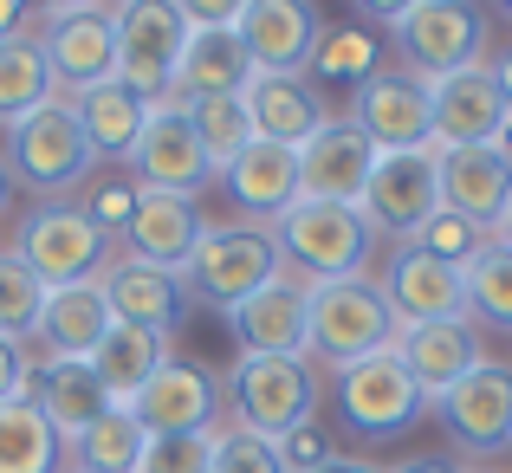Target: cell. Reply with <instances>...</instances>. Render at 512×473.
<instances>
[{"label":"cell","mask_w":512,"mask_h":473,"mask_svg":"<svg viewBox=\"0 0 512 473\" xmlns=\"http://www.w3.org/2000/svg\"><path fill=\"white\" fill-rule=\"evenodd\" d=\"M325 473H389V467H370V461H344V454H338V461H331Z\"/></svg>","instance_id":"obj_49"},{"label":"cell","mask_w":512,"mask_h":473,"mask_svg":"<svg viewBox=\"0 0 512 473\" xmlns=\"http://www.w3.org/2000/svg\"><path fill=\"white\" fill-rule=\"evenodd\" d=\"M26 383H33V357H26V344L0 337V402H20Z\"/></svg>","instance_id":"obj_44"},{"label":"cell","mask_w":512,"mask_h":473,"mask_svg":"<svg viewBox=\"0 0 512 473\" xmlns=\"http://www.w3.org/2000/svg\"><path fill=\"white\" fill-rule=\"evenodd\" d=\"M273 448H279V467H286V473H325L331 461H338V454H331V435H325L318 422H305V428H292V435H279Z\"/></svg>","instance_id":"obj_43"},{"label":"cell","mask_w":512,"mask_h":473,"mask_svg":"<svg viewBox=\"0 0 512 473\" xmlns=\"http://www.w3.org/2000/svg\"><path fill=\"white\" fill-rule=\"evenodd\" d=\"M111 299H104L98 279H85V286H59L46 292V305H39V324L33 337L46 344V357H78L85 363L91 350L104 344V331H111Z\"/></svg>","instance_id":"obj_28"},{"label":"cell","mask_w":512,"mask_h":473,"mask_svg":"<svg viewBox=\"0 0 512 473\" xmlns=\"http://www.w3.org/2000/svg\"><path fill=\"white\" fill-rule=\"evenodd\" d=\"M52 98H59V85H52V65L39 52V39H26V33L0 39V124H20V117H33Z\"/></svg>","instance_id":"obj_33"},{"label":"cell","mask_w":512,"mask_h":473,"mask_svg":"<svg viewBox=\"0 0 512 473\" xmlns=\"http://www.w3.org/2000/svg\"><path fill=\"white\" fill-rule=\"evenodd\" d=\"M273 240L286 273H299L305 286H325V279H363L376 227L363 221V208H344V201H292L273 221Z\"/></svg>","instance_id":"obj_1"},{"label":"cell","mask_w":512,"mask_h":473,"mask_svg":"<svg viewBox=\"0 0 512 473\" xmlns=\"http://www.w3.org/2000/svg\"><path fill=\"white\" fill-rule=\"evenodd\" d=\"M363 221L383 227L396 240H415L428 221L441 214V175H435V150H396L376 156L370 188H363Z\"/></svg>","instance_id":"obj_13"},{"label":"cell","mask_w":512,"mask_h":473,"mask_svg":"<svg viewBox=\"0 0 512 473\" xmlns=\"http://www.w3.org/2000/svg\"><path fill=\"white\" fill-rule=\"evenodd\" d=\"M13 253L33 266V279H39L46 292L85 286V279H98L104 266H111V240H104L98 227L85 221V208H65V201H46V208L26 214Z\"/></svg>","instance_id":"obj_8"},{"label":"cell","mask_w":512,"mask_h":473,"mask_svg":"<svg viewBox=\"0 0 512 473\" xmlns=\"http://www.w3.org/2000/svg\"><path fill=\"white\" fill-rule=\"evenodd\" d=\"M13 175H20L26 188H39V195H72V188H85V175L98 169V156H91L85 143V124H78L72 98H52L39 104L33 117H20L13 124Z\"/></svg>","instance_id":"obj_7"},{"label":"cell","mask_w":512,"mask_h":473,"mask_svg":"<svg viewBox=\"0 0 512 473\" xmlns=\"http://www.w3.org/2000/svg\"><path fill=\"white\" fill-rule=\"evenodd\" d=\"M175 7H182L188 26H234V13H240V7H208V0H175Z\"/></svg>","instance_id":"obj_45"},{"label":"cell","mask_w":512,"mask_h":473,"mask_svg":"<svg viewBox=\"0 0 512 473\" xmlns=\"http://www.w3.org/2000/svg\"><path fill=\"white\" fill-rule=\"evenodd\" d=\"M350 124L376 143V156L435 150V98L415 72H376L350 98Z\"/></svg>","instance_id":"obj_11"},{"label":"cell","mask_w":512,"mask_h":473,"mask_svg":"<svg viewBox=\"0 0 512 473\" xmlns=\"http://www.w3.org/2000/svg\"><path fill=\"white\" fill-rule=\"evenodd\" d=\"M396 357L409 363L415 389H422L428 402H441L467 370L487 363V350H480L474 318H448V324H409V331L396 337Z\"/></svg>","instance_id":"obj_24"},{"label":"cell","mask_w":512,"mask_h":473,"mask_svg":"<svg viewBox=\"0 0 512 473\" xmlns=\"http://www.w3.org/2000/svg\"><path fill=\"white\" fill-rule=\"evenodd\" d=\"M234 33H240V46H247L253 72L305 78L325 20H318V7H305V0H240Z\"/></svg>","instance_id":"obj_14"},{"label":"cell","mask_w":512,"mask_h":473,"mask_svg":"<svg viewBox=\"0 0 512 473\" xmlns=\"http://www.w3.org/2000/svg\"><path fill=\"white\" fill-rule=\"evenodd\" d=\"M59 91H91L117 78V7L78 0V7H46V39H39Z\"/></svg>","instance_id":"obj_10"},{"label":"cell","mask_w":512,"mask_h":473,"mask_svg":"<svg viewBox=\"0 0 512 473\" xmlns=\"http://www.w3.org/2000/svg\"><path fill=\"white\" fill-rule=\"evenodd\" d=\"M59 448L52 422L33 402H0V473H59Z\"/></svg>","instance_id":"obj_34"},{"label":"cell","mask_w":512,"mask_h":473,"mask_svg":"<svg viewBox=\"0 0 512 473\" xmlns=\"http://www.w3.org/2000/svg\"><path fill=\"white\" fill-rule=\"evenodd\" d=\"M130 415L143 422V435H201V428L221 422V383H214L201 363L169 357L163 370L137 389Z\"/></svg>","instance_id":"obj_17"},{"label":"cell","mask_w":512,"mask_h":473,"mask_svg":"<svg viewBox=\"0 0 512 473\" xmlns=\"http://www.w3.org/2000/svg\"><path fill=\"white\" fill-rule=\"evenodd\" d=\"M188 46V20L175 0H130L117 7V78L143 104H175V65Z\"/></svg>","instance_id":"obj_6"},{"label":"cell","mask_w":512,"mask_h":473,"mask_svg":"<svg viewBox=\"0 0 512 473\" xmlns=\"http://www.w3.org/2000/svg\"><path fill=\"white\" fill-rule=\"evenodd\" d=\"M383 299H389V312H396V324L409 331V324H448V318H467V286H461V273L454 266H441V260H428V253H415V247H396L389 253V266H383Z\"/></svg>","instance_id":"obj_20"},{"label":"cell","mask_w":512,"mask_h":473,"mask_svg":"<svg viewBox=\"0 0 512 473\" xmlns=\"http://www.w3.org/2000/svg\"><path fill=\"white\" fill-rule=\"evenodd\" d=\"M422 409H428V396L415 389L409 363H402L396 350H376V357L338 370V415H344L350 435H370V441L402 435Z\"/></svg>","instance_id":"obj_9"},{"label":"cell","mask_w":512,"mask_h":473,"mask_svg":"<svg viewBox=\"0 0 512 473\" xmlns=\"http://www.w3.org/2000/svg\"><path fill=\"white\" fill-rule=\"evenodd\" d=\"M227 402H234L247 435H292L318 415V363L312 357H240L227 370Z\"/></svg>","instance_id":"obj_4"},{"label":"cell","mask_w":512,"mask_h":473,"mask_svg":"<svg viewBox=\"0 0 512 473\" xmlns=\"http://www.w3.org/2000/svg\"><path fill=\"white\" fill-rule=\"evenodd\" d=\"M428 98H435V150H480V143H500V130L512 124L493 65H467L454 78H435Z\"/></svg>","instance_id":"obj_16"},{"label":"cell","mask_w":512,"mask_h":473,"mask_svg":"<svg viewBox=\"0 0 512 473\" xmlns=\"http://www.w3.org/2000/svg\"><path fill=\"white\" fill-rule=\"evenodd\" d=\"M182 111H188V124H195L201 150H208V162H214V175L253 143V117H247L240 98H201V104H182Z\"/></svg>","instance_id":"obj_37"},{"label":"cell","mask_w":512,"mask_h":473,"mask_svg":"<svg viewBox=\"0 0 512 473\" xmlns=\"http://www.w3.org/2000/svg\"><path fill=\"white\" fill-rule=\"evenodd\" d=\"M20 20H26V7H20V0H0V39H13V33H20Z\"/></svg>","instance_id":"obj_47"},{"label":"cell","mask_w":512,"mask_h":473,"mask_svg":"<svg viewBox=\"0 0 512 473\" xmlns=\"http://www.w3.org/2000/svg\"><path fill=\"white\" fill-rule=\"evenodd\" d=\"M389 473H461V467L441 461V454H422V461H402V467H389Z\"/></svg>","instance_id":"obj_46"},{"label":"cell","mask_w":512,"mask_h":473,"mask_svg":"<svg viewBox=\"0 0 512 473\" xmlns=\"http://www.w3.org/2000/svg\"><path fill=\"white\" fill-rule=\"evenodd\" d=\"M435 415H441V428L474 454L512 448V363L487 357L480 370H467L461 383L435 402Z\"/></svg>","instance_id":"obj_18"},{"label":"cell","mask_w":512,"mask_h":473,"mask_svg":"<svg viewBox=\"0 0 512 473\" xmlns=\"http://www.w3.org/2000/svg\"><path fill=\"white\" fill-rule=\"evenodd\" d=\"M143 448H150V435H143V422L130 409H104L85 435L65 441L72 473H137L143 467Z\"/></svg>","instance_id":"obj_32"},{"label":"cell","mask_w":512,"mask_h":473,"mask_svg":"<svg viewBox=\"0 0 512 473\" xmlns=\"http://www.w3.org/2000/svg\"><path fill=\"white\" fill-rule=\"evenodd\" d=\"M39 305H46V286L33 279V266H26L13 247H0V337L26 344L33 324H39Z\"/></svg>","instance_id":"obj_38"},{"label":"cell","mask_w":512,"mask_h":473,"mask_svg":"<svg viewBox=\"0 0 512 473\" xmlns=\"http://www.w3.org/2000/svg\"><path fill=\"white\" fill-rule=\"evenodd\" d=\"M253 117V137L260 143H286V150H305L318 130L331 124L325 98H318L312 78H273V72H253V85L240 91Z\"/></svg>","instance_id":"obj_25"},{"label":"cell","mask_w":512,"mask_h":473,"mask_svg":"<svg viewBox=\"0 0 512 473\" xmlns=\"http://www.w3.org/2000/svg\"><path fill=\"white\" fill-rule=\"evenodd\" d=\"M305 318H312V286L286 273L247 305H234L227 331H234L240 357H305Z\"/></svg>","instance_id":"obj_19"},{"label":"cell","mask_w":512,"mask_h":473,"mask_svg":"<svg viewBox=\"0 0 512 473\" xmlns=\"http://www.w3.org/2000/svg\"><path fill=\"white\" fill-rule=\"evenodd\" d=\"M98 286H104V299H111V318L117 324H137V331H156V337H169L175 318H182V305H188L182 273L150 266V260H137V253L111 260L98 273Z\"/></svg>","instance_id":"obj_22"},{"label":"cell","mask_w":512,"mask_h":473,"mask_svg":"<svg viewBox=\"0 0 512 473\" xmlns=\"http://www.w3.org/2000/svg\"><path fill=\"white\" fill-rule=\"evenodd\" d=\"M487 240H493L487 227H474V221H461V214L441 208L435 221H428L415 240H402V247H415V253H428V260H441V266H454V273H461L467 260H480V247H487Z\"/></svg>","instance_id":"obj_39"},{"label":"cell","mask_w":512,"mask_h":473,"mask_svg":"<svg viewBox=\"0 0 512 473\" xmlns=\"http://www.w3.org/2000/svg\"><path fill=\"white\" fill-rule=\"evenodd\" d=\"M273 279H286L273 227H208L195 247V260L182 266V286H195L214 312H234L253 292H266Z\"/></svg>","instance_id":"obj_5"},{"label":"cell","mask_w":512,"mask_h":473,"mask_svg":"<svg viewBox=\"0 0 512 473\" xmlns=\"http://www.w3.org/2000/svg\"><path fill=\"white\" fill-rule=\"evenodd\" d=\"M221 188L234 195L240 214H253V227H273L292 201H305V188H299V150L253 137L247 150L221 169Z\"/></svg>","instance_id":"obj_23"},{"label":"cell","mask_w":512,"mask_h":473,"mask_svg":"<svg viewBox=\"0 0 512 473\" xmlns=\"http://www.w3.org/2000/svg\"><path fill=\"white\" fill-rule=\"evenodd\" d=\"M72 111H78V124H85V143H91L98 162H130L143 124H150V104H143L124 78H104V85L78 91Z\"/></svg>","instance_id":"obj_30"},{"label":"cell","mask_w":512,"mask_h":473,"mask_svg":"<svg viewBox=\"0 0 512 473\" xmlns=\"http://www.w3.org/2000/svg\"><path fill=\"white\" fill-rule=\"evenodd\" d=\"M0 214H7V169H0Z\"/></svg>","instance_id":"obj_51"},{"label":"cell","mask_w":512,"mask_h":473,"mask_svg":"<svg viewBox=\"0 0 512 473\" xmlns=\"http://www.w3.org/2000/svg\"><path fill=\"white\" fill-rule=\"evenodd\" d=\"M130 182L150 188V195H188V201L214 182V162L201 150V137H195L182 104H156L150 111L137 150H130Z\"/></svg>","instance_id":"obj_12"},{"label":"cell","mask_w":512,"mask_h":473,"mask_svg":"<svg viewBox=\"0 0 512 473\" xmlns=\"http://www.w3.org/2000/svg\"><path fill=\"white\" fill-rule=\"evenodd\" d=\"M493 240H500V247L512 253V214H506V221H500V234H493Z\"/></svg>","instance_id":"obj_50"},{"label":"cell","mask_w":512,"mask_h":473,"mask_svg":"<svg viewBox=\"0 0 512 473\" xmlns=\"http://www.w3.org/2000/svg\"><path fill=\"white\" fill-rule=\"evenodd\" d=\"M461 286H467V318H487L500 331H512V253L500 240H487L480 260L461 266Z\"/></svg>","instance_id":"obj_35"},{"label":"cell","mask_w":512,"mask_h":473,"mask_svg":"<svg viewBox=\"0 0 512 473\" xmlns=\"http://www.w3.org/2000/svg\"><path fill=\"white\" fill-rule=\"evenodd\" d=\"M305 72L331 78V85H363V78H376L383 72V65H376V33L370 26H325Z\"/></svg>","instance_id":"obj_36"},{"label":"cell","mask_w":512,"mask_h":473,"mask_svg":"<svg viewBox=\"0 0 512 473\" xmlns=\"http://www.w3.org/2000/svg\"><path fill=\"white\" fill-rule=\"evenodd\" d=\"M396 337L402 324L376 279H325V286H312V318H305V357L312 363L350 370V363L376 357V350H396Z\"/></svg>","instance_id":"obj_2"},{"label":"cell","mask_w":512,"mask_h":473,"mask_svg":"<svg viewBox=\"0 0 512 473\" xmlns=\"http://www.w3.org/2000/svg\"><path fill=\"white\" fill-rule=\"evenodd\" d=\"M201 234H208V221H201V208H195L188 195H150V188H143L137 221H130V234H124V240H130V253H137V260L182 273V266L195 260Z\"/></svg>","instance_id":"obj_29"},{"label":"cell","mask_w":512,"mask_h":473,"mask_svg":"<svg viewBox=\"0 0 512 473\" xmlns=\"http://www.w3.org/2000/svg\"><path fill=\"white\" fill-rule=\"evenodd\" d=\"M85 363H91V376L104 383V396H111L117 409H130V402H137V389L169 363V337L137 331V324H111V331H104V344L91 350Z\"/></svg>","instance_id":"obj_31"},{"label":"cell","mask_w":512,"mask_h":473,"mask_svg":"<svg viewBox=\"0 0 512 473\" xmlns=\"http://www.w3.org/2000/svg\"><path fill=\"white\" fill-rule=\"evenodd\" d=\"M214 454H221L214 428H201V435H150L137 473H214Z\"/></svg>","instance_id":"obj_40"},{"label":"cell","mask_w":512,"mask_h":473,"mask_svg":"<svg viewBox=\"0 0 512 473\" xmlns=\"http://www.w3.org/2000/svg\"><path fill=\"white\" fill-rule=\"evenodd\" d=\"M247 85H253V59H247L234 26H188L182 65H175V104L240 98Z\"/></svg>","instance_id":"obj_26"},{"label":"cell","mask_w":512,"mask_h":473,"mask_svg":"<svg viewBox=\"0 0 512 473\" xmlns=\"http://www.w3.org/2000/svg\"><path fill=\"white\" fill-rule=\"evenodd\" d=\"M493 78H500V98H506V111H512V52H506L500 65H493Z\"/></svg>","instance_id":"obj_48"},{"label":"cell","mask_w":512,"mask_h":473,"mask_svg":"<svg viewBox=\"0 0 512 473\" xmlns=\"http://www.w3.org/2000/svg\"><path fill=\"white\" fill-rule=\"evenodd\" d=\"M435 175H441V208L461 221L500 234V221L512 214V156L500 143L480 150H435Z\"/></svg>","instance_id":"obj_15"},{"label":"cell","mask_w":512,"mask_h":473,"mask_svg":"<svg viewBox=\"0 0 512 473\" xmlns=\"http://www.w3.org/2000/svg\"><path fill=\"white\" fill-rule=\"evenodd\" d=\"M389 33H396L409 72L422 85H435V78H454L467 65H480L487 13L467 7V0H402V7H389Z\"/></svg>","instance_id":"obj_3"},{"label":"cell","mask_w":512,"mask_h":473,"mask_svg":"<svg viewBox=\"0 0 512 473\" xmlns=\"http://www.w3.org/2000/svg\"><path fill=\"white\" fill-rule=\"evenodd\" d=\"M370 169H376V143L363 137L350 117H331V124L299 150L305 201H344V208H357L363 188H370Z\"/></svg>","instance_id":"obj_21"},{"label":"cell","mask_w":512,"mask_h":473,"mask_svg":"<svg viewBox=\"0 0 512 473\" xmlns=\"http://www.w3.org/2000/svg\"><path fill=\"white\" fill-rule=\"evenodd\" d=\"M137 201H143V188L130 182V175H111V182H98L85 195V221L98 227L104 240L111 234H130V221H137Z\"/></svg>","instance_id":"obj_41"},{"label":"cell","mask_w":512,"mask_h":473,"mask_svg":"<svg viewBox=\"0 0 512 473\" xmlns=\"http://www.w3.org/2000/svg\"><path fill=\"white\" fill-rule=\"evenodd\" d=\"M214 473H286V467H279V448L266 435L227 428V435H221V454H214Z\"/></svg>","instance_id":"obj_42"},{"label":"cell","mask_w":512,"mask_h":473,"mask_svg":"<svg viewBox=\"0 0 512 473\" xmlns=\"http://www.w3.org/2000/svg\"><path fill=\"white\" fill-rule=\"evenodd\" d=\"M26 402H33V409L52 422V435H59V441L85 435V428L98 422L104 409H117V402L104 396V383L91 376V363H78V357H46V363H33Z\"/></svg>","instance_id":"obj_27"}]
</instances>
